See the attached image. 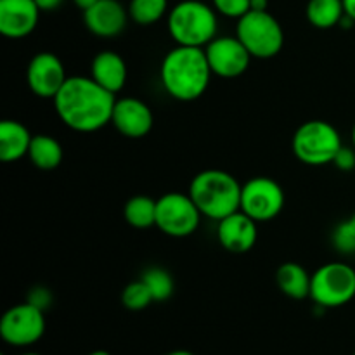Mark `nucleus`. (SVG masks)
I'll return each instance as SVG.
<instances>
[{"mask_svg":"<svg viewBox=\"0 0 355 355\" xmlns=\"http://www.w3.org/2000/svg\"><path fill=\"white\" fill-rule=\"evenodd\" d=\"M352 146L355 148V123H354V128H352Z\"/></svg>","mask_w":355,"mask_h":355,"instance_id":"e433bc0d","label":"nucleus"},{"mask_svg":"<svg viewBox=\"0 0 355 355\" xmlns=\"http://www.w3.org/2000/svg\"><path fill=\"white\" fill-rule=\"evenodd\" d=\"M241 184L224 170L210 168L198 173L189 186V196L201 215L222 220L241 208Z\"/></svg>","mask_w":355,"mask_h":355,"instance_id":"7ed1b4c3","label":"nucleus"},{"mask_svg":"<svg viewBox=\"0 0 355 355\" xmlns=\"http://www.w3.org/2000/svg\"><path fill=\"white\" fill-rule=\"evenodd\" d=\"M236 37L248 49L252 58L259 59L274 58L284 44L283 28L269 10H250L239 17Z\"/></svg>","mask_w":355,"mask_h":355,"instance_id":"423d86ee","label":"nucleus"},{"mask_svg":"<svg viewBox=\"0 0 355 355\" xmlns=\"http://www.w3.org/2000/svg\"><path fill=\"white\" fill-rule=\"evenodd\" d=\"M345 16L343 0H311L307 3V19L319 30H329L342 23Z\"/></svg>","mask_w":355,"mask_h":355,"instance_id":"412c9836","label":"nucleus"},{"mask_svg":"<svg viewBox=\"0 0 355 355\" xmlns=\"http://www.w3.org/2000/svg\"><path fill=\"white\" fill-rule=\"evenodd\" d=\"M207 52L203 47L177 45L165 55L159 68L163 89L177 101L198 99L207 92L211 78Z\"/></svg>","mask_w":355,"mask_h":355,"instance_id":"f03ea898","label":"nucleus"},{"mask_svg":"<svg viewBox=\"0 0 355 355\" xmlns=\"http://www.w3.org/2000/svg\"><path fill=\"white\" fill-rule=\"evenodd\" d=\"M28 156L37 168L54 170L62 162V148L59 141H55L51 135H33Z\"/></svg>","mask_w":355,"mask_h":355,"instance_id":"aec40b11","label":"nucleus"},{"mask_svg":"<svg viewBox=\"0 0 355 355\" xmlns=\"http://www.w3.org/2000/svg\"><path fill=\"white\" fill-rule=\"evenodd\" d=\"M168 9V0H132L128 16L142 26H149L162 19Z\"/></svg>","mask_w":355,"mask_h":355,"instance_id":"5701e85b","label":"nucleus"},{"mask_svg":"<svg viewBox=\"0 0 355 355\" xmlns=\"http://www.w3.org/2000/svg\"><path fill=\"white\" fill-rule=\"evenodd\" d=\"M333 245L343 255H354L355 253V229L349 220L336 225L333 231Z\"/></svg>","mask_w":355,"mask_h":355,"instance_id":"a878e982","label":"nucleus"},{"mask_svg":"<svg viewBox=\"0 0 355 355\" xmlns=\"http://www.w3.org/2000/svg\"><path fill=\"white\" fill-rule=\"evenodd\" d=\"M211 73L222 78H236L248 69L252 54L238 37H215L205 47Z\"/></svg>","mask_w":355,"mask_h":355,"instance_id":"9b49d317","label":"nucleus"},{"mask_svg":"<svg viewBox=\"0 0 355 355\" xmlns=\"http://www.w3.org/2000/svg\"><path fill=\"white\" fill-rule=\"evenodd\" d=\"M201 211L193 198L180 193H166L156 200V227L172 238H187L200 227Z\"/></svg>","mask_w":355,"mask_h":355,"instance_id":"6e6552de","label":"nucleus"},{"mask_svg":"<svg viewBox=\"0 0 355 355\" xmlns=\"http://www.w3.org/2000/svg\"><path fill=\"white\" fill-rule=\"evenodd\" d=\"M87 355H111V354L106 352V350H94V352L87 354Z\"/></svg>","mask_w":355,"mask_h":355,"instance_id":"f704fd0d","label":"nucleus"},{"mask_svg":"<svg viewBox=\"0 0 355 355\" xmlns=\"http://www.w3.org/2000/svg\"><path fill=\"white\" fill-rule=\"evenodd\" d=\"M165 355H194V354L189 352V350H172V352H168Z\"/></svg>","mask_w":355,"mask_h":355,"instance_id":"72a5a7b5","label":"nucleus"},{"mask_svg":"<svg viewBox=\"0 0 355 355\" xmlns=\"http://www.w3.org/2000/svg\"><path fill=\"white\" fill-rule=\"evenodd\" d=\"M40 12L35 0H0V33L7 38L28 37Z\"/></svg>","mask_w":355,"mask_h":355,"instance_id":"4468645a","label":"nucleus"},{"mask_svg":"<svg viewBox=\"0 0 355 355\" xmlns=\"http://www.w3.org/2000/svg\"><path fill=\"white\" fill-rule=\"evenodd\" d=\"M311 298L322 309L343 307L355 298V269L349 263L331 262L312 274Z\"/></svg>","mask_w":355,"mask_h":355,"instance_id":"0eeeda50","label":"nucleus"},{"mask_svg":"<svg viewBox=\"0 0 355 355\" xmlns=\"http://www.w3.org/2000/svg\"><path fill=\"white\" fill-rule=\"evenodd\" d=\"M127 10L118 0H99L83 10L85 26L90 33L103 38L118 37L127 26Z\"/></svg>","mask_w":355,"mask_h":355,"instance_id":"2eb2a0df","label":"nucleus"},{"mask_svg":"<svg viewBox=\"0 0 355 355\" xmlns=\"http://www.w3.org/2000/svg\"><path fill=\"white\" fill-rule=\"evenodd\" d=\"M51 293H49L47 288H35L33 291H30V295H28V300L30 304H33L35 307L42 309V311H45V309L51 305Z\"/></svg>","mask_w":355,"mask_h":355,"instance_id":"c85d7f7f","label":"nucleus"},{"mask_svg":"<svg viewBox=\"0 0 355 355\" xmlns=\"http://www.w3.org/2000/svg\"><path fill=\"white\" fill-rule=\"evenodd\" d=\"M336 168L343 170V172H350L355 168V148H349V146H342L340 151L336 153L335 159H333Z\"/></svg>","mask_w":355,"mask_h":355,"instance_id":"cd10ccee","label":"nucleus"},{"mask_svg":"<svg viewBox=\"0 0 355 355\" xmlns=\"http://www.w3.org/2000/svg\"><path fill=\"white\" fill-rule=\"evenodd\" d=\"M141 279L148 284L155 302H165L172 297L173 279L168 270L162 269V267H151V269L144 270Z\"/></svg>","mask_w":355,"mask_h":355,"instance_id":"b1692460","label":"nucleus"},{"mask_svg":"<svg viewBox=\"0 0 355 355\" xmlns=\"http://www.w3.org/2000/svg\"><path fill=\"white\" fill-rule=\"evenodd\" d=\"M354 355H355V352H354Z\"/></svg>","mask_w":355,"mask_h":355,"instance_id":"58836bf2","label":"nucleus"},{"mask_svg":"<svg viewBox=\"0 0 355 355\" xmlns=\"http://www.w3.org/2000/svg\"><path fill=\"white\" fill-rule=\"evenodd\" d=\"M153 295L149 291L148 284L142 279L134 281V283L127 284L121 293V304L128 309V311H144L146 307L153 304Z\"/></svg>","mask_w":355,"mask_h":355,"instance_id":"393cba45","label":"nucleus"},{"mask_svg":"<svg viewBox=\"0 0 355 355\" xmlns=\"http://www.w3.org/2000/svg\"><path fill=\"white\" fill-rule=\"evenodd\" d=\"M111 123L125 137L141 139L151 132L155 116L144 101L125 97V99H116Z\"/></svg>","mask_w":355,"mask_h":355,"instance_id":"ddd939ff","label":"nucleus"},{"mask_svg":"<svg viewBox=\"0 0 355 355\" xmlns=\"http://www.w3.org/2000/svg\"><path fill=\"white\" fill-rule=\"evenodd\" d=\"M45 333L44 311L30 302L14 305L0 319V336L12 347H30Z\"/></svg>","mask_w":355,"mask_h":355,"instance_id":"1a4fd4ad","label":"nucleus"},{"mask_svg":"<svg viewBox=\"0 0 355 355\" xmlns=\"http://www.w3.org/2000/svg\"><path fill=\"white\" fill-rule=\"evenodd\" d=\"M343 7H345L347 16L355 21V0H343Z\"/></svg>","mask_w":355,"mask_h":355,"instance_id":"7c9ffc66","label":"nucleus"},{"mask_svg":"<svg viewBox=\"0 0 355 355\" xmlns=\"http://www.w3.org/2000/svg\"><path fill=\"white\" fill-rule=\"evenodd\" d=\"M284 207L283 187L269 177H255L241 187V208L255 222H269Z\"/></svg>","mask_w":355,"mask_h":355,"instance_id":"9d476101","label":"nucleus"},{"mask_svg":"<svg viewBox=\"0 0 355 355\" xmlns=\"http://www.w3.org/2000/svg\"><path fill=\"white\" fill-rule=\"evenodd\" d=\"M269 0H252V10H267Z\"/></svg>","mask_w":355,"mask_h":355,"instance_id":"2f4dec72","label":"nucleus"},{"mask_svg":"<svg viewBox=\"0 0 355 355\" xmlns=\"http://www.w3.org/2000/svg\"><path fill=\"white\" fill-rule=\"evenodd\" d=\"M342 137L331 123L324 120H311L297 128L291 141L295 156L311 166L333 163L342 148Z\"/></svg>","mask_w":355,"mask_h":355,"instance_id":"39448f33","label":"nucleus"},{"mask_svg":"<svg viewBox=\"0 0 355 355\" xmlns=\"http://www.w3.org/2000/svg\"><path fill=\"white\" fill-rule=\"evenodd\" d=\"M90 76L107 92L116 94L127 83V64L116 52L103 51L94 58Z\"/></svg>","mask_w":355,"mask_h":355,"instance_id":"f3484780","label":"nucleus"},{"mask_svg":"<svg viewBox=\"0 0 355 355\" xmlns=\"http://www.w3.org/2000/svg\"><path fill=\"white\" fill-rule=\"evenodd\" d=\"M73 2H75V6L80 7L82 10H87L89 7H92L94 3L99 2V0H73Z\"/></svg>","mask_w":355,"mask_h":355,"instance_id":"473e14b6","label":"nucleus"},{"mask_svg":"<svg viewBox=\"0 0 355 355\" xmlns=\"http://www.w3.org/2000/svg\"><path fill=\"white\" fill-rule=\"evenodd\" d=\"M33 135L19 121L3 120L0 123V159L12 163L28 155Z\"/></svg>","mask_w":355,"mask_h":355,"instance_id":"a211bd4d","label":"nucleus"},{"mask_svg":"<svg viewBox=\"0 0 355 355\" xmlns=\"http://www.w3.org/2000/svg\"><path fill=\"white\" fill-rule=\"evenodd\" d=\"M170 37L177 45L207 47L217 37V16L201 0H182L168 12Z\"/></svg>","mask_w":355,"mask_h":355,"instance_id":"20e7f679","label":"nucleus"},{"mask_svg":"<svg viewBox=\"0 0 355 355\" xmlns=\"http://www.w3.org/2000/svg\"><path fill=\"white\" fill-rule=\"evenodd\" d=\"M116 99L92 76H68L54 97L55 113L62 123L76 132H96L113 118Z\"/></svg>","mask_w":355,"mask_h":355,"instance_id":"f257e3e1","label":"nucleus"},{"mask_svg":"<svg viewBox=\"0 0 355 355\" xmlns=\"http://www.w3.org/2000/svg\"><path fill=\"white\" fill-rule=\"evenodd\" d=\"M21 355H42V354H37V352H24V354H21Z\"/></svg>","mask_w":355,"mask_h":355,"instance_id":"4c0bfd02","label":"nucleus"},{"mask_svg":"<svg viewBox=\"0 0 355 355\" xmlns=\"http://www.w3.org/2000/svg\"><path fill=\"white\" fill-rule=\"evenodd\" d=\"M215 9L227 17H243L252 10V0H214Z\"/></svg>","mask_w":355,"mask_h":355,"instance_id":"bb28decb","label":"nucleus"},{"mask_svg":"<svg viewBox=\"0 0 355 355\" xmlns=\"http://www.w3.org/2000/svg\"><path fill=\"white\" fill-rule=\"evenodd\" d=\"M125 220L135 229L156 225V200L149 196H134L125 203Z\"/></svg>","mask_w":355,"mask_h":355,"instance_id":"4be33fe9","label":"nucleus"},{"mask_svg":"<svg viewBox=\"0 0 355 355\" xmlns=\"http://www.w3.org/2000/svg\"><path fill=\"white\" fill-rule=\"evenodd\" d=\"M28 87L42 99H54L68 80L61 59L52 52H38L28 64Z\"/></svg>","mask_w":355,"mask_h":355,"instance_id":"f8f14e48","label":"nucleus"},{"mask_svg":"<svg viewBox=\"0 0 355 355\" xmlns=\"http://www.w3.org/2000/svg\"><path fill=\"white\" fill-rule=\"evenodd\" d=\"M349 222H350V224H352V227L355 229V214L352 215V217H350V218H349Z\"/></svg>","mask_w":355,"mask_h":355,"instance_id":"c9c22d12","label":"nucleus"},{"mask_svg":"<svg viewBox=\"0 0 355 355\" xmlns=\"http://www.w3.org/2000/svg\"><path fill=\"white\" fill-rule=\"evenodd\" d=\"M276 281L279 290L286 297L293 300H304L311 297V283L312 276L307 272V269L295 262H286L277 269Z\"/></svg>","mask_w":355,"mask_h":355,"instance_id":"6ab92c4d","label":"nucleus"},{"mask_svg":"<svg viewBox=\"0 0 355 355\" xmlns=\"http://www.w3.org/2000/svg\"><path fill=\"white\" fill-rule=\"evenodd\" d=\"M40 10H54L62 3V0H35Z\"/></svg>","mask_w":355,"mask_h":355,"instance_id":"c756f323","label":"nucleus"},{"mask_svg":"<svg viewBox=\"0 0 355 355\" xmlns=\"http://www.w3.org/2000/svg\"><path fill=\"white\" fill-rule=\"evenodd\" d=\"M217 238L227 252L246 253L257 243V222L238 210L218 220Z\"/></svg>","mask_w":355,"mask_h":355,"instance_id":"dca6fc26","label":"nucleus"}]
</instances>
